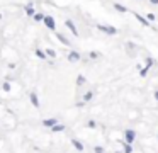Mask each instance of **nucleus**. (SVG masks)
Masks as SVG:
<instances>
[{"label": "nucleus", "instance_id": "18", "mask_svg": "<svg viewBox=\"0 0 158 153\" xmlns=\"http://www.w3.org/2000/svg\"><path fill=\"white\" fill-rule=\"evenodd\" d=\"M124 153H133V145L124 141Z\"/></svg>", "mask_w": 158, "mask_h": 153}, {"label": "nucleus", "instance_id": "4", "mask_svg": "<svg viewBox=\"0 0 158 153\" xmlns=\"http://www.w3.org/2000/svg\"><path fill=\"white\" fill-rule=\"evenodd\" d=\"M82 56H80V53L78 51H70L68 53V61H71V63H75V61H78Z\"/></svg>", "mask_w": 158, "mask_h": 153}, {"label": "nucleus", "instance_id": "21", "mask_svg": "<svg viewBox=\"0 0 158 153\" xmlns=\"http://www.w3.org/2000/svg\"><path fill=\"white\" fill-rule=\"evenodd\" d=\"M106 151V150L102 148V146H95V148H94V153H104Z\"/></svg>", "mask_w": 158, "mask_h": 153}, {"label": "nucleus", "instance_id": "5", "mask_svg": "<svg viewBox=\"0 0 158 153\" xmlns=\"http://www.w3.org/2000/svg\"><path fill=\"white\" fill-rule=\"evenodd\" d=\"M29 100H31V104H33L36 109H39L41 104H39V99H37V94H34V92H33V94H29Z\"/></svg>", "mask_w": 158, "mask_h": 153}, {"label": "nucleus", "instance_id": "12", "mask_svg": "<svg viewBox=\"0 0 158 153\" xmlns=\"http://www.w3.org/2000/svg\"><path fill=\"white\" fill-rule=\"evenodd\" d=\"M44 53H46V56H49V58H56V51H55V49H51V48L44 49Z\"/></svg>", "mask_w": 158, "mask_h": 153}, {"label": "nucleus", "instance_id": "22", "mask_svg": "<svg viewBox=\"0 0 158 153\" xmlns=\"http://www.w3.org/2000/svg\"><path fill=\"white\" fill-rule=\"evenodd\" d=\"M87 126H88V128H92V129H94V128H97V123H95V121H88V123H87Z\"/></svg>", "mask_w": 158, "mask_h": 153}, {"label": "nucleus", "instance_id": "19", "mask_svg": "<svg viewBox=\"0 0 158 153\" xmlns=\"http://www.w3.org/2000/svg\"><path fill=\"white\" fill-rule=\"evenodd\" d=\"M33 17H34V21H36V22H43V19H44V14H34Z\"/></svg>", "mask_w": 158, "mask_h": 153}, {"label": "nucleus", "instance_id": "9", "mask_svg": "<svg viewBox=\"0 0 158 153\" xmlns=\"http://www.w3.org/2000/svg\"><path fill=\"white\" fill-rule=\"evenodd\" d=\"M55 36H56V37H58V39H60V41H61V43H63V44H65V46H70V44H71V43H70V41H68V39H66V37H65V36H63V34H60V33H55Z\"/></svg>", "mask_w": 158, "mask_h": 153}, {"label": "nucleus", "instance_id": "1", "mask_svg": "<svg viewBox=\"0 0 158 153\" xmlns=\"http://www.w3.org/2000/svg\"><path fill=\"white\" fill-rule=\"evenodd\" d=\"M43 24L46 26V27H48L49 31H55V29H56V22H55V19H53L51 15H44Z\"/></svg>", "mask_w": 158, "mask_h": 153}, {"label": "nucleus", "instance_id": "11", "mask_svg": "<svg viewBox=\"0 0 158 153\" xmlns=\"http://www.w3.org/2000/svg\"><path fill=\"white\" fill-rule=\"evenodd\" d=\"M51 129H53L55 133H61V131H65V124H55Z\"/></svg>", "mask_w": 158, "mask_h": 153}, {"label": "nucleus", "instance_id": "2", "mask_svg": "<svg viewBox=\"0 0 158 153\" xmlns=\"http://www.w3.org/2000/svg\"><path fill=\"white\" fill-rule=\"evenodd\" d=\"M136 139V131H133V129H126L124 131V141L133 145V141Z\"/></svg>", "mask_w": 158, "mask_h": 153}, {"label": "nucleus", "instance_id": "8", "mask_svg": "<svg viewBox=\"0 0 158 153\" xmlns=\"http://www.w3.org/2000/svg\"><path fill=\"white\" fill-rule=\"evenodd\" d=\"M71 145L75 146V148H77V151H83V143L82 141H78V139H71Z\"/></svg>", "mask_w": 158, "mask_h": 153}, {"label": "nucleus", "instance_id": "25", "mask_svg": "<svg viewBox=\"0 0 158 153\" xmlns=\"http://www.w3.org/2000/svg\"><path fill=\"white\" fill-rule=\"evenodd\" d=\"M146 17H148V21H155V14H148Z\"/></svg>", "mask_w": 158, "mask_h": 153}, {"label": "nucleus", "instance_id": "13", "mask_svg": "<svg viewBox=\"0 0 158 153\" xmlns=\"http://www.w3.org/2000/svg\"><path fill=\"white\" fill-rule=\"evenodd\" d=\"M26 14L29 15V17H33V15L36 14V12H34V7H33V4H29V5L26 7Z\"/></svg>", "mask_w": 158, "mask_h": 153}, {"label": "nucleus", "instance_id": "20", "mask_svg": "<svg viewBox=\"0 0 158 153\" xmlns=\"http://www.w3.org/2000/svg\"><path fill=\"white\" fill-rule=\"evenodd\" d=\"M2 88H4V92H10V84H9V82H4Z\"/></svg>", "mask_w": 158, "mask_h": 153}, {"label": "nucleus", "instance_id": "7", "mask_svg": "<svg viewBox=\"0 0 158 153\" xmlns=\"http://www.w3.org/2000/svg\"><path fill=\"white\" fill-rule=\"evenodd\" d=\"M65 26L66 27H68V29L71 31V33L75 34V36H78V31H77V27H75V24H73V21H70V19H68V21L65 22Z\"/></svg>", "mask_w": 158, "mask_h": 153}, {"label": "nucleus", "instance_id": "16", "mask_svg": "<svg viewBox=\"0 0 158 153\" xmlns=\"http://www.w3.org/2000/svg\"><path fill=\"white\" fill-rule=\"evenodd\" d=\"M85 82H87V80H85V76H83V75H78V76H77V85H78V87H82Z\"/></svg>", "mask_w": 158, "mask_h": 153}, {"label": "nucleus", "instance_id": "10", "mask_svg": "<svg viewBox=\"0 0 158 153\" xmlns=\"http://www.w3.org/2000/svg\"><path fill=\"white\" fill-rule=\"evenodd\" d=\"M134 17H136V19H138V21H140V22H141V24H143V26H145V27H150V22H148V19H145V17H141V15H140V14H134Z\"/></svg>", "mask_w": 158, "mask_h": 153}, {"label": "nucleus", "instance_id": "14", "mask_svg": "<svg viewBox=\"0 0 158 153\" xmlns=\"http://www.w3.org/2000/svg\"><path fill=\"white\" fill-rule=\"evenodd\" d=\"M92 99H94V92L92 90H88L87 94L83 95V102H88V100H92Z\"/></svg>", "mask_w": 158, "mask_h": 153}, {"label": "nucleus", "instance_id": "27", "mask_svg": "<svg viewBox=\"0 0 158 153\" xmlns=\"http://www.w3.org/2000/svg\"><path fill=\"white\" fill-rule=\"evenodd\" d=\"M155 99L158 100V90H155Z\"/></svg>", "mask_w": 158, "mask_h": 153}, {"label": "nucleus", "instance_id": "17", "mask_svg": "<svg viewBox=\"0 0 158 153\" xmlns=\"http://www.w3.org/2000/svg\"><path fill=\"white\" fill-rule=\"evenodd\" d=\"M114 9L119 10V12H128V9H126L124 5H121V4H114Z\"/></svg>", "mask_w": 158, "mask_h": 153}, {"label": "nucleus", "instance_id": "3", "mask_svg": "<svg viewBox=\"0 0 158 153\" xmlns=\"http://www.w3.org/2000/svg\"><path fill=\"white\" fill-rule=\"evenodd\" d=\"M97 27H99V31H102V33H106V34H110V36L118 34V29H116V27H110V26H97Z\"/></svg>", "mask_w": 158, "mask_h": 153}, {"label": "nucleus", "instance_id": "15", "mask_svg": "<svg viewBox=\"0 0 158 153\" xmlns=\"http://www.w3.org/2000/svg\"><path fill=\"white\" fill-rule=\"evenodd\" d=\"M36 56L37 58H41V60H46L48 56H46V53H44L43 49H36Z\"/></svg>", "mask_w": 158, "mask_h": 153}, {"label": "nucleus", "instance_id": "23", "mask_svg": "<svg viewBox=\"0 0 158 153\" xmlns=\"http://www.w3.org/2000/svg\"><path fill=\"white\" fill-rule=\"evenodd\" d=\"M153 63H155V61H153V58H146V68H150Z\"/></svg>", "mask_w": 158, "mask_h": 153}, {"label": "nucleus", "instance_id": "6", "mask_svg": "<svg viewBox=\"0 0 158 153\" xmlns=\"http://www.w3.org/2000/svg\"><path fill=\"white\" fill-rule=\"evenodd\" d=\"M55 124H58V119H55V117H49V119H44L43 121V126L44 128H53Z\"/></svg>", "mask_w": 158, "mask_h": 153}, {"label": "nucleus", "instance_id": "26", "mask_svg": "<svg viewBox=\"0 0 158 153\" xmlns=\"http://www.w3.org/2000/svg\"><path fill=\"white\" fill-rule=\"evenodd\" d=\"M150 2H151L153 5H158V0H150Z\"/></svg>", "mask_w": 158, "mask_h": 153}, {"label": "nucleus", "instance_id": "24", "mask_svg": "<svg viewBox=\"0 0 158 153\" xmlns=\"http://www.w3.org/2000/svg\"><path fill=\"white\" fill-rule=\"evenodd\" d=\"M90 58H92V60L99 58V53H97V51H92V53H90Z\"/></svg>", "mask_w": 158, "mask_h": 153}]
</instances>
